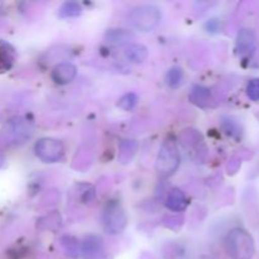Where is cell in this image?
I'll list each match as a JSON object with an SVG mask.
<instances>
[{"mask_svg":"<svg viewBox=\"0 0 259 259\" xmlns=\"http://www.w3.org/2000/svg\"><path fill=\"white\" fill-rule=\"evenodd\" d=\"M180 164V153L174 138H167L162 144L156 159V171L159 176L168 177L176 172Z\"/></svg>","mask_w":259,"mask_h":259,"instance_id":"cell-1","label":"cell"},{"mask_svg":"<svg viewBox=\"0 0 259 259\" xmlns=\"http://www.w3.org/2000/svg\"><path fill=\"white\" fill-rule=\"evenodd\" d=\"M132 27L141 32H151L161 22V12L154 5H138L129 14Z\"/></svg>","mask_w":259,"mask_h":259,"instance_id":"cell-2","label":"cell"},{"mask_svg":"<svg viewBox=\"0 0 259 259\" xmlns=\"http://www.w3.org/2000/svg\"><path fill=\"white\" fill-rule=\"evenodd\" d=\"M227 249L234 259H250L254 253L252 237L243 229H234L227 237Z\"/></svg>","mask_w":259,"mask_h":259,"instance_id":"cell-3","label":"cell"},{"mask_svg":"<svg viewBox=\"0 0 259 259\" xmlns=\"http://www.w3.org/2000/svg\"><path fill=\"white\" fill-rule=\"evenodd\" d=\"M128 218L119 202H109L103 212L104 229L109 234H120L126 227Z\"/></svg>","mask_w":259,"mask_h":259,"instance_id":"cell-4","label":"cell"},{"mask_svg":"<svg viewBox=\"0 0 259 259\" xmlns=\"http://www.w3.org/2000/svg\"><path fill=\"white\" fill-rule=\"evenodd\" d=\"M34 152L45 163H55L63 157L65 148L60 141L53 138H42L35 143Z\"/></svg>","mask_w":259,"mask_h":259,"instance_id":"cell-5","label":"cell"},{"mask_svg":"<svg viewBox=\"0 0 259 259\" xmlns=\"http://www.w3.org/2000/svg\"><path fill=\"white\" fill-rule=\"evenodd\" d=\"M76 75H77V68L70 62L58 63L53 67L52 73H51L52 80L58 85H67V83L72 82Z\"/></svg>","mask_w":259,"mask_h":259,"instance_id":"cell-6","label":"cell"},{"mask_svg":"<svg viewBox=\"0 0 259 259\" xmlns=\"http://www.w3.org/2000/svg\"><path fill=\"white\" fill-rule=\"evenodd\" d=\"M166 206L172 211H184L187 206V197L180 189H172L167 195Z\"/></svg>","mask_w":259,"mask_h":259,"instance_id":"cell-7","label":"cell"},{"mask_svg":"<svg viewBox=\"0 0 259 259\" xmlns=\"http://www.w3.org/2000/svg\"><path fill=\"white\" fill-rule=\"evenodd\" d=\"M125 58L132 63H142L148 57V50L143 45L138 43H132L125 48Z\"/></svg>","mask_w":259,"mask_h":259,"instance_id":"cell-8","label":"cell"},{"mask_svg":"<svg viewBox=\"0 0 259 259\" xmlns=\"http://www.w3.org/2000/svg\"><path fill=\"white\" fill-rule=\"evenodd\" d=\"M237 46L240 53L249 52L250 48L254 46V34H253L252 32H249V30L243 29L242 32L239 33Z\"/></svg>","mask_w":259,"mask_h":259,"instance_id":"cell-9","label":"cell"},{"mask_svg":"<svg viewBox=\"0 0 259 259\" xmlns=\"http://www.w3.org/2000/svg\"><path fill=\"white\" fill-rule=\"evenodd\" d=\"M82 12V8L80 7V4L76 2H67L60 8V14L61 18H72L77 17V15L81 14Z\"/></svg>","mask_w":259,"mask_h":259,"instance_id":"cell-10","label":"cell"},{"mask_svg":"<svg viewBox=\"0 0 259 259\" xmlns=\"http://www.w3.org/2000/svg\"><path fill=\"white\" fill-rule=\"evenodd\" d=\"M167 83H168L171 88H177L184 81V71L180 67H174L167 72L166 76Z\"/></svg>","mask_w":259,"mask_h":259,"instance_id":"cell-11","label":"cell"},{"mask_svg":"<svg viewBox=\"0 0 259 259\" xmlns=\"http://www.w3.org/2000/svg\"><path fill=\"white\" fill-rule=\"evenodd\" d=\"M209 98H210L209 90H206V89L204 88H195L194 90H192L191 96H190L192 103L197 104V105H204L205 103L209 101Z\"/></svg>","mask_w":259,"mask_h":259,"instance_id":"cell-12","label":"cell"},{"mask_svg":"<svg viewBox=\"0 0 259 259\" xmlns=\"http://www.w3.org/2000/svg\"><path fill=\"white\" fill-rule=\"evenodd\" d=\"M138 103V96L134 93H128L119 99L118 106L123 110H132Z\"/></svg>","mask_w":259,"mask_h":259,"instance_id":"cell-13","label":"cell"},{"mask_svg":"<svg viewBox=\"0 0 259 259\" xmlns=\"http://www.w3.org/2000/svg\"><path fill=\"white\" fill-rule=\"evenodd\" d=\"M13 57L10 55V51L8 50V46L4 43H0V71H5L12 66Z\"/></svg>","mask_w":259,"mask_h":259,"instance_id":"cell-14","label":"cell"},{"mask_svg":"<svg viewBox=\"0 0 259 259\" xmlns=\"http://www.w3.org/2000/svg\"><path fill=\"white\" fill-rule=\"evenodd\" d=\"M101 250V243L100 240L96 239V238H89L88 242L83 244V252L86 253V254H89V257H91V255L94 254H98L99 252Z\"/></svg>","mask_w":259,"mask_h":259,"instance_id":"cell-15","label":"cell"},{"mask_svg":"<svg viewBox=\"0 0 259 259\" xmlns=\"http://www.w3.org/2000/svg\"><path fill=\"white\" fill-rule=\"evenodd\" d=\"M108 37H109V39H110V42L123 43V42H125V40L131 39L133 35L124 29H113L108 33Z\"/></svg>","mask_w":259,"mask_h":259,"instance_id":"cell-16","label":"cell"},{"mask_svg":"<svg viewBox=\"0 0 259 259\" xmlns=\"http://www.w3.org/2000/svg\"><path fill=\"white\" fill-rule=\"evenodd\" d=\"M247 94L252 100H259V78H254V80H252L248 83Z\"/></svg>","mask_w":259,"mask_h":259,"instance_id":"cell-17","label":"cell"}]
</instances>
